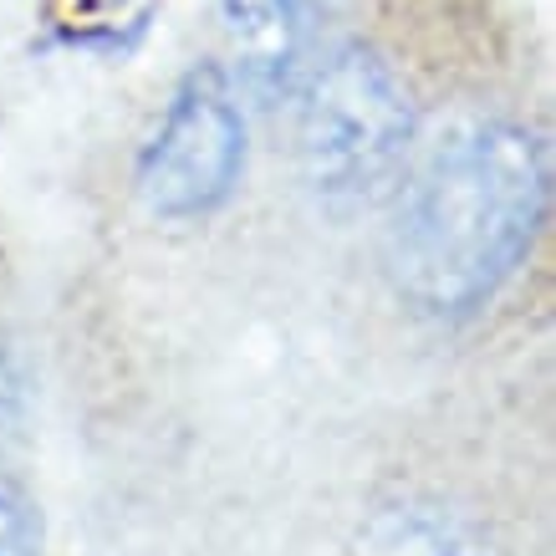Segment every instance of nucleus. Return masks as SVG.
<instances>
[{"label": "nucleus", "instance_id": "obj_4", "mask_svg": "<svg viewBox=\"0 0 556 556\" xmlns=\"http://www.w3.org/2000/svg\"><path fill=\"white\" fill-rule=\"evenodd\" d=\"M348 556H501V546L465 510L439 501H393L357 526Z\"/></svg>", "mask_w": 556, "mask_h": 556}, {"label": "nucleus", "instance_id": "obj_5", "mask_svg": "<svg viewBox=\"0 0 556 556\" xmlns=\"http://www.w3.org/2000/svg\"><path fill=\"white\" fill-rule=\"evenodd\" d=\"M0 556H41V510L5 470H0Z\"/></svg>", "mask_w": 556, "mask_h": 556}, {"label": "nucleus", "instance_id": "obj_2", "mask_svg": "<svg viewBox=\"0 0 556 556\" xmlns=\"http://www.w3.org/2000/svg\"><path fill=\"white\" fill-rule=\"evenodd\" d=\"M414 138V92L378 51L348 41L312 67L296 108V159L321 204L357 210L383 200L404 174Z\"/></svg>", "mask_w": 556, "mask_h": 556}, {"label": "nucleus", "instance_id": "obj_7", "mask_svg": "<svg viewBox=\"0 0 556 556\" xmlns=\"http://www.w3.org/2000/svg\"><path fill=\"white\" fill-rule=\"evenodd\" d=\"M16 399H21V378H16V363H11V348L0 338V424L16 414Z\"/></svg>", "mask_w": 556, "mask_h": 556}, {"label": "nucleus", "instance_id": "obj_6", "mask_svg": "<svg viewBox=\"0 0 556 556\" xmlns=\"http://www.w3.org/2000/svg\"><path fill=\"white\" fill-rule=\"evenodd\" d=\"M230 26L245 36H287L302 0H219Z\"/></svg>", "mask_w": 556, "mask_h": 556}, {"label": "nucleus", "instance_id": "obj_3", "mask_svg": "<svg viewBox=\"0 0 556 556\" xmlns=\"http://www.w3.org/2000/svg\"><path fill=\"white\" fill-rule=\"evenodd\" d=\"M245 169V118L230 77L204 62L179 83L169 113L138 159V194L159 219H204L236 194Z\"/></svg>", "mask_w": 556, "mask_h": 556}, {"label": "nucleus", "instance_id": "obj_1", "mask_svg": "<svg viewBox=\"0 0 556 556\" xmlns=\"http://www.w3.org/2000/svg\"><path fill=\"white\" fill-rule=\"evenodd\" d=\"M552 210V164L521 123H475L408 185L388 281L419 317L465 321L501 296Z\"/></svg>", "mask_w": 556, "mask_h": 556}]
</instances>
